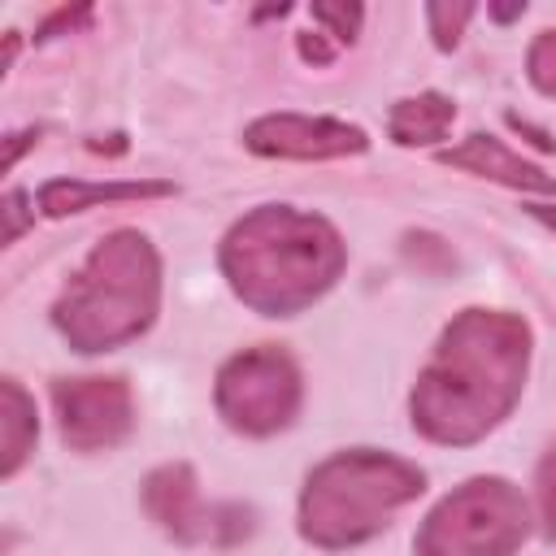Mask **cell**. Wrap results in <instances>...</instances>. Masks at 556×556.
Returning a JSON list of instances; mask_svg holds the SVG:
<instances>
[{"instance_id": "cell-7", "label": "cell", "mask_w": 556, "mask_h": 556, "mask_svg": "<svg viewBox=\"0 0 556 556\" xmlns=\"http://www.w3.org/2000/svg\"><path fill=\"white\" fill-rule=\"evenodd\" d=\"M148 517L178 543H239L252 530V513L239 504H204L191 465L174 460L143 478Z\"/></svg>"}, {"instance_id": "cell-13", "label": "cell", "mask_w": 556, "mask_h": 556, "mask_svg": "<svg viewBox=\"0 0 556 556\" xmlns=\"http://www.w3.org/2000/svg\"><path fill=\"white\" fill-rule=\"evenodd\" d=\"M39 439V417L35 400L22 391L17 378H0V478H13Z\"/></svg>"}, {"instance_id": "cell-20", "label": "cell", "mask_w": 556, "mask_h": 556, "mask_svg": "<svg viewBox=\"0 0 556 556\" xmlns=\"http://www.w3.org/2000/svg\"><path fill=\"white\" fill-rule=\"evenodd\" d=\"M295 52H300L308 65H330V61H334V43H326V30H304V35H295Z\"/></svg>"}, {"instance_id": "cell-19", "label": "cell", "mask_w": 556, "mask_h": 556, "mask_svg": "<svg viewBox=\"0 0 556 556\" xmlns=\"http://www.w3.org/2000/svg\"><path fill=\"white\" fill-rule=\"evenodd\" d=\"M91 22V4H65V9H56V13H48L39 26H35V43H48V39H56V35H70L74 26H87Z\"/></svg>"}, {"instance_id": "cell-23", "label": "cell", "mask_w": 556, "mask_h": 556, "mask_svg": "<svg viewBox=\"0 0 556 556\" xmlns=\"http://www.w3.org/2000/svg\"><path fill=\"white\" fill-rule=\"evenodd\" d=\"M526 213H530L539 226H547V230L556 235V200H526Z\"/></svg>"}, {"instance_id": "cell-3", "label": "cell", "mask_w": 556, "mask_h": 556, "mask_svg": "<svg viewBox=\"0 0 556 556\" xmlns=\"http://www.w3.org/2000/svg\"><path fill=\"white\" fill-rule=\"evenodd\" d=\"M161 308V256L143 230H109L74 269L52 304L56 334L91 356L113 352L156 321Z\"/></svg>"}, {"instance_id": "cell-24", "label": "cell", "mask_w": 556, "mask_h": 556, "mask_svg": "<svg viewBox=\"0 0 556 556\" xmlns=\"http://www.w3.org/2000/svg\"><path fill=\"white\" fill-rule=\"evenodd\" d=\"M486 13H491L495 22H517V17L526 13V0H517V4H491Z\"/></svg>"}, {"instance_id": "cell-10", "label": "cell", "mask_w": 556, "mask_h": 556, "mask_svg": "<svg viewBox=\"0 0 556 556\" xmlns=\"http://www.w3.org/2000/svg\"><path fill=\"white\" fill-rule=\"evenodd\" d=\"M439 165L465 169L473 178L500 182V187L521 191V195H556V178L547 169H539L534 161H526L521 152H513L500 135H486V130L465 135L456 148H439Z\"/></svg>"}, {"instance_id": "cell-1", "label": "cell", "mask_w": 556, "mask_h": 556, "mask_svg": "<svg viewBox=\"0 0 556 556\" xmlns=\"http://www.w3.org/2000/svg\"><path fill=\"white\" fill-rule=\"evenodd\" d=\"M530 369V326L504 308L456 313L413 382V430L439 447L486 439L521 400Z\"/></svg>"}, {"instance_id": "cell-2", "label": "cell", "mask_w": 556, "mask_h": 556, "mask_svg": "<svg viewBox=\"0 0 556 556\" xmlns=\"http://www.w3.org/2000/svg\"><path fill=\"white\" fill-rule=\"evenodd\" d=\"M217 265L235 300H243L252 313L295 317L343 278L348 243L321 213L261 204L222 235Z\"/></svg>"}, {"instance_id": "cell-11", "label": "cell", "mask_w": 556, "mask_h": 556, "mask_svg": "<svg viewBox=\"0 0 556 556\" xmlns=\"http://www.w3.org/2000/svg\"><path fill=\"white\" fill-rule=\"evenodd\" d=\"M178 195V182L169 178H126V182H87V178H48L35 191V208L43 217H70L87 213L96 204H126V200H165Z\"/></svg>"}, {"instance_id": "cell-6", "label": "cell", "mask_w": 556, "mask_h": 556, "mask_svg": "<svg viewBox=\"0 0 556 556\" xmlns=\"http://www.w3.org/2000/svg\"><path fill=\"white\" fill-rule=\"evenodd\" d=\"M304 404V378L291 352L278 343L243 348L235 352L213 382V408L217 417L248 439H269L295 421Z\"/></svg>"}, {"instance_id": "cell-8", "label": "cell", "mask_w": 556, "mask_h": 556, "mask_svg": "<svg viewBox=\"0 0 556 556\" xmlns=\"http://www.w3.org/2000/svg\"><path fill=\"white\" fill-rule=\"evenodd\" d=\"M52 404L70 452H109L135 430V395L126 378H56Z\"/></svg>"}, {"instance_id": "cell-21", "label": "cell", "mask_w": 556, "mask_h": 556, "mask_svg": "<svg viewBox=\"0 0 556 556\" xmlns=\"http://www.w3.org/2000/svg\"><path fill=\"white\" fill-rule=\"evenodd\" d=\"M508 126H513V130H521V135H530V143H534V148H543V152H556V139H552L547 130H539V126H530L526 117H517V113H508Z\"/></svg>"}, {"instance_id": "cell-4", "label": "cell", "mask_w": 556, "mask_h": 556, "mask_svg": "<svg viewBox=\"0 0 556 556\" xmlns=\"http://www.w3.org/2000/svg\"><path fill=\"white\" fill-rule=\"evenodd\" d=\"M426 491V473L378 447H348L308 469L300 491V539L321 552H348L391 526Z\"/></svg>"}, {"instance_id": "cell-18", "label": "cell", "mask_w": 556, "mask_h": 556, "mask_svg": "<svg viewBox=\"0 0 556 556\" xmlns=\"http://www.w3.org/2000/svg\"><path fill=\"white\" fill-rule=\"evenodd\" d=\"M30 204V195L22 191V187H13V191H4V200H0V217H4V248L9 243H17L22 239V230L35 222V208H26Z\"/></svg>"}, {"instance_id": "cell-14", "label": "cell", "mask_w": 556, "mask_h": 556, "mask_svg": "<svg viewBox=\"0 0 556 556\" xmlns=\"http://www.w3.org/2000/svg\"><path fill=\"white\" fill-rule=\"evenodd\" d=\"M478 9L469 0H456V4H443V0H430L426 4V22H430V35H434V48L439 52H452L465 35V22L473 17Z\"/></svg>"}, {"instance_id": "cell-17", "label": "cell", "mask_w": 556, "mask_h": 556, "mask_svg": "<svg viewBox=\"0 0 556 556\" xmlns=\"http://www.w3.org/2000/svg\"><path fill=\"white\" fill-rule=\"evenodd\" d=\"M534 495H539L543 534L556 543V443L543 452V460H539V469H534Z\"/></svg>"}, {"instance_id": "cell-5", "label": "cell", "mask_w": 556, "mask_h": 556, "mask_svg": "<svg viewBox=\"0 0 556 556\" xmlns=\"http://www.w3.org/2000/svg\"><path fill=\"white\" fill-rule=\"evenodd\" d=\"M530 504L508 478H469L447 491L413 534L417 556H517Z\"/></svg>"}, {"instance_id": "cell-15", "label": "cell", "mask_w": 556, "mask_h": 556, "mask_svg": "<svg viewBox=\"0 0 556 556\" xmlns=\"http://www.w3.org/2000/svg\"><path fill=\"white\" fill-rule=\"evenodd\" d=\"M308 13H313V22L326 26V35L334 43H356L361 22H365V9L361 4H348V0H313Z\"/></svg>"}, {"instance_id": "cell-16", "label": "cell", "mask_w": 556, "mask_h": 556, "mask_svg": "<svg viewBox=\"0 0 556 556\" xmlns=\"http://www.w3.org/2000/svg\"><path fill=\"white\" fill-rule=\"evenodd\" d=\"M526 78L539 96L556 100V30H539L534 43L526 48Z\"/></svg>"}, {"instance_id": "cell-9", "label": "cell", "mask_w": 556, "mask_h": 556, "mask_svg": "<svg viewBox=\"0 0 556 556\" xmlns=\"http://www.w3.org/2000/svg\"><path fill=\"white\" fill-rule=\"evenodd\" d=\"M243 148L265 161H339L369 152V135L343 117H313V113H265L243 126Z\"/></svg>"}, {"instance_id": "cell-22", "label": "cell", "mask_w": 556, "mask_h": 556, "mask_svg": "<svg viewBox=\"0 0 556 556\" xmlns=\"http://www.w3.org/2000/svg\"><path fill=\"white\" fill-rule=\"evenodd\" d=\"M30 143H39V130H17V135H9L4 169H13V165H17V156H22V148H30Z\"/></svg>"}, {"instance_id": "cell-12", "label": "cell", "mask_w": 556, "mask_h": 556, "mask_svg": "<svg viewBox=\"0 0 556 556\" xmlns=\"http://www.w3.org/2000/svg\"><path fill=\"white\" fill-rule=\"evenodd\" d=\"M456 122V100L443 91H417L391 104L387 113V135L400 148H430L439 143Z\"/></svg>"}]
</instances>
